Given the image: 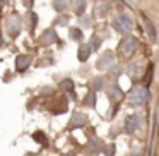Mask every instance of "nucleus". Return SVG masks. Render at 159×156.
Returning a JSON list of instances; mask_svg holds the SVG:
<instances>
[{
  "label": "nucleus",
  "instance_id": "nucleus-1",
  "mask_svg": "<svg viewBox=\"0 0 159 156\" xmlns=\"http://www.w3.org/2000/svg\"><path fill=\"white\" fill-rule=\"evenodd\" d=\"M149 98H151V94L145 86H134L127 94V100L132 106H142L144 103H147Z\"/></svg>",
  "mask_w": 159,
  "mask_h": 156
},
{
  "label": "nucleus",
  "instance_id": "nucleus-2",
  "mask_svg": "<svg viewBox=\"0 0 159 156\" xmlns=\"http://www.w3.org/2000/svg\"><path fill=\"white\" fill-rule=\"evenodd\" d=\"M137 38H134V36H125L123 40L120 41V45H118V50H120L121 55L125 57H130L132 53L137 50Z\"/></svg>",
  "mask_w": 159,
  "mask_h": 156
},
{
  "label": "nucleus",
  "instance_id": "nucleus-3",
  "mask_svg": "<svg viewBox=\"0 0 159 156\" xmlns=\"http://www.w3.org/2000/svg\"><path fill=\"white\" fill-rule=\"evenodd\" d=\"M113 28L116 29L118 33H128V31H132L134 24H132V21H130V17H128V16L118 14L116 17L113 19Z\"/></svg>",
  "mask_w": 159,
  "mask_h": 156
},
{
  "label": "nucleus",
  "instance_id": "nucleus-4",
  "mask_svg": "<svg viewBox=\"0 0 159 156\" xmlns=\"http://www.w3.org/2000/svg\"><path fill=\"white\" fill-rule=\"evenodd\" d=\"M140 127H142V117L140 115H137V113L128 115L127 120H125V129H127V132L134 134V132H137Z\"/></svg>",
  "mask_w": 159,
  "mask_h": 156
},
{
  "label": "nucleus",
  "instance_id": "nucleus-5",
  "mask_svg": "<svg viewBox=\"0 0 159 156\" xmlns=\"http://www.w3.org/2000/svg\"><path fill=\"white\" fill-rule=\"evenodd\" d=\"M5 29H7V33L12 38H16V36L21 33V19H19L17 16H11V17L5 21Z\"/></svg>",
  "mask_w": 159,
  "mask_h": 156
},
{
  "label": "nucleus",
  "instance_id": "nucleus-6",
  "mask_svg": "<svg viewBox=\"0 0 159 156\" xmlns=\"http://www.w3.org/2000/svg\"><path fill=\"white\" fill-rule=\"evenodd\" d=\"M115 62V55L111 52H104L99 59L96 60V69L98 70H108Z\"/></svg>",
  "mask_w": 159,
  "mask_h": 156
},
{
  "label": "nucleus",
  "instance_id": "nucleus-7",
  "mask_svg": "<svg viewBox=\"0 0 159 156\" xmlns=\"http://www.w3.org/2000/svg\"><path fill=\"white\" fill-rule=\"evenodd\" d=\"M57 40H58V36H57V33L53 29H45L41 33V36H39V43H43V45H52Z\"/></svg>",
  "mask_w": 159,
  "mask_h": 156
},
{
  "label": "nucleus",
  "instance_id": "nucleus-8",
  "mask_svg": "<svg viewBox=\"0 0 159 156\" xmlns=\"http://www.w3.org/2000/svg\"><path fill=\"white\" fill-rule=\"evenodd\" d=\"M29 64H31V57L29 55H19L17 59H16V69H17L19 72H22V70L28 69Z\"/></svg>",
  "mask_w": 159,
  "mask_h": 156
},
{
  "label": "nucleus",
  "instance_id": "nucleus-9",
  "mask_svg": "<svg viewBox=\"0 0 159 156\" xmlns=\"http://www.w3.org/2000/svg\"><path fill=\"white\" fill-rule=\"evenodd\" d=\"M84 124H86V115L82 111H75L70 120V127H82Z\"/></svg>",
  "mask_w": 159,
  "mask_h": 156
},
{
  "label": "nucleus",
  "instance_id": "nucleus-10",
  "mask_svg": "<svg viewBox=\"0 0 159 156\" xmlns=\"http://www.w3.org/2000/svg\"><path fill=\"white\" fill-rule=\"evenodd\" d=\"M89 53H91V46H87V45H80L79 46V53H77V55H79V60L80 62H86L87 59H89Z\"/></svg>",
  "mask_w": 159,
  "mask_h": 156
},
{
  "label": "nucleus",
  "instance_id": "nucleus-11",
  "mask_svg": "<svg viewBox=\"0 0 159 156\" xmlns=\"http://www.w3.org/2000/svg\"><path fill=\"white\" fill-rule=\"evenodd\" d=\"M108 94H110L111 100H120V98H123V93L120 91V87L116 86V84H113V86H110V89H108Z\"/></svg>",
  "mask_w": 159,
  "mask_h": 156
},
{
  "label": "nucleus",
  "instance_id": "nucleus-12",
  "mask_svg": "<svg viewBox=\"0 0 159 156\" xmlns=\"http://www.w3.org/2000/svg\"><path fill=\"white\" fill-rule=\"evenodd\" d=\"M145 31H147V36L151 38V41H152V43H154L156 40H157V35H156L154 26H152V22H149L147 19H145Z\"/></svg>",
  "mask_w": 159,
  "mask_h": 156
},
{
  "label": "nucleus",
  "instance_id": "nucleus-13",
  "mask_svg": "<svg viewBox=\"0 0 159 156\" xmlns=\"http://www.w3.org/2000/svg\"><path fill=\"white\" fill-rule=\"evenodd\" d=\"M72 7H74V11H75V14H82V12L86 11V0H74Z\"/></svg>",
  "mask_w": 159,
  "mask_h": 156
},
{
  "label": "nucleus",
  "instance_id": "nucleus-14",
  "mask_svg": "<svg viewBox=\"0 0 159 156\" xmlns=\"http://www.w3.org/2000/svg\"><path fill=\"white\" fill-rule=\"evenodd\" d=\"M69 36H70L72 40H75V41H79V40H82V29L70 28V29H69Z\"/></svg>",
  "mask_w": 159,
  "mask_h": 156
},
{
  "label": "nucleus",
  "instance_id": "nucleus-15",
  "mask_svg": "<svg viewBox=\"0 0 159 156\" xmlns=\"http://www.w3.org/2000/svg\"><path fill=\"white\" fill-rule=\"evenodd\" d=\"M91 86H93V89H96V91L103 89V87H104V79H103V77L93 79V81H91Z\"/></svg>",
  "mask_w": 159,
  "mask_h": 156
},
{
  "label": "nucleus",
  "instance_id": "nucleus-16",
  "mask_svg": "<svg viewBox=\"0 0 159 156\" xmlns=\"http://www.w3.org/2000/svg\"><path fill=\"white\" fill-rule=\"evenodd\" d=\"M67 5H69L67 0H53V7H55V11H63V9H67Z\"/></svg>",
  "mask_w": 159,
  "mask_h": 156
},
{
  "label": "nucleus",
  "instance_id": "nucleus-17",
  "mask_svg": "<svg viewBox=\"0 0 159 156\" xmlns=\"http://www.w3.org/2000/svg\"><path fill=\"white\" fill-rule=\"evenodd\" d=\"M84 105H86V106H94V105H96V96H94V93L87 94L86 100H84Z\"/></svg>",
  "mask_w": 159,
  "mask_h": 156
},
{
  "label": "nucleus",
  "instance_id": "nucleus-18",
  "mask_svg": "<svg viewBox=\"0 0 159 156\" xmlns=\"http://www.w3.org/2000/svg\"><path fill=\"white\" fill-rule=\"evenodd\" d=\"M108 9H110V7H108V5H103V4H99V5H98V7H96V14L99 16V17H103V16H104V14H106V12H108Z\"/></svg>",
  "mask_w": 159,
  "mask_h": 156
},
{
  "label": "nucleus",
  "instance_id": "nucleus-19",
  "mask_svg": "<svg viewBox=\"0 0 159 156\" xmlns=\"http://www.w3.org/2000/svg\"><path fill=\"white\" fill-rule=\"evenodd\" d=\"M91 43H93V45H91V48L93 50H98L101 46V40L98 38V36H93V40H91Z\"/></svg>",
  "mask_w": 159,
  "mask_h": 156
},
{
  "label": "nucleus",
  "instance_id": "nucleus-20",
  "mask_svg": "<svg viewBox=\"0 0 159 156\" xmlns=\"http://www.w3.org/2000/svg\"><path fill=\"white\" fill-rule=\"evenodd\" d=\"M104 154L106 156H115V144H110L104 148Z\"/></svg>",
  "mask_w": 159,
  "mask_h": 156
},
{
  "label": "nucleus",
  "instance_id": "nucleus-21",
  "mask_svg": "<svg viewBox=\"0 0 159 156\" xmlns=\"http://www.w3.org/2000/svg\"><path fill=\"white\" fill-rule=\"evenodd\" d=\"M28 19H29V28H34V24H36V14H34V12H29Z\"/></svg>",
  "mask_w": 159,
  "mask_h": 156
},
{
  "label": "nucleus",
  "instance_id": "nucleus-22",
  "mask_svg": "<svg viewBox=\"0 0 159 156\" xmlns=\"http://www.w3.org/2000/svg\"><path fill=\"white\" fill-rule=\"evenodd\" d=\"M152 79V65H149V69H147V74H145V79H144V84L147 86L149 84V81Z\"/></svg>",
  "mask_w": 159,
  "mask_h": 156
},
{
  "label": "nucleus",
  "instance_id": "nucleus-23",
  "mask_svg": "<svg viewBox=\"0 0 159 156\" xmlns=\"http://www.w3.org/2000/svg\"><path fill=\"white\" fill-rule=\"evenodd\" d=\"M34 139L38 142H45V134H43V132H36L34 134Z\"/></svg>",
  "mask_w": 159,
  "mask_h": 156
},
{
  "label": "nucleus",
  "instance_id": "nucleus-24",
  "mask_svg": "<svg viewBox=\"0 0 159 156\" xmlns=\"http://www.w3.org/2000/svg\"><path fill=\"white\" fill-rule=\"evenodd\" d=\"M135 70H139V67L135 65V64H132V65H128V74H130L132 77L135 76Z\"/></svg>",
  "mask_w": 159,
  "mask_h": 156
},
{
  "label": "nucleus",
  "instance_id": "nucleus-25",
  "mask_svg": "<svg viewBox=\"0 0 159 156\" xmlns=\"http://www.w3.org/2000/svg\"><path fill=\"white\" fill-rule=\"evenodd\" d=\"M62 87H63V89H72V81H63Z\"/></svg>",
  "mask_w": 159,
  "mask_h": 156
},
{
  "label": "nucleus",
  "instance_id": "nucleus-26",
  "mask_svg": "<svg viewBox=\"0 0 159 156\" xmlns=\"http://www.w3.org/2000/svg\"><path fill=\"white\" fill-rule=\"evenodd\" d=\"M24 5H26L28 9H31V7H33V0H24Z\"/></svg>",
  "mask_w": 159,
  "mask_h": 156
}]
</instances>
